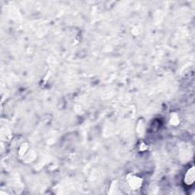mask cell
Listing matches in <instances>:
<instances>
[{"label": "cell", "mask_w": 195, "mask_h": 195, "mask_svg": "<svg viewBox=\"0 0 195 195\" xmlns=\"http://www.w3.org/2000/svg\"><path fill=\"white\" fill-rule=\"evenodd\" d=\"M194 170L192 168L191 171L187 172V174L185 177V182L187 185H191L194 182Z\"/></svg>", "instance_id": "6da1fadb"}]
</instances>
